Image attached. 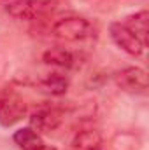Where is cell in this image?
I'll return each instance as SVG.
<instances>
[{
  "mask_svg": "<svg viewBox=\"0 0 149 150\" xmlns=\"http://www.w3.org/2000/svg\"><path fill=\"white\" fill-rule=\"evenodd\" d=\"M5 12L19 21H35L53 9L49 0H0Z\"/></svg>",
  "mask_w": 149,
  "mask_h": 150,
  "instance_id": "cell-1",
  "label": "cell"
},
{
  "mask_svg": "<svg viewBox=\"0 0 149 150\" xmlns=\"http://www.w3.org/2000/svg\"><path fill=\"white\" fill-rule=\"evenodd\" d=\"M53 35L63 40H84L91 35V25L84 18H63L53 25Z\"/></svg>",
  "mask_w": 149,
  "mask_h": 150,
  "instance_id": "cell-2",
  "label": "cell"
},
{
  "mask_svg": "<svg viewBox=\"0 0 149 150\" xmlns=\"http://www.w3.org/2000/svg\"><path fill=\"white\" fill-rule=\"evenodd\" d=\"M109 33L111 38L114 40V44L123 49L126 54L130 56H140L144 51V44L140 42V38L137 35H133L123 23H112L109 26Z\"/></svg>",
  "mask_w": 149,
  "mask_h": 150,
  "instance_id": "cell-3",
  "label": "cell"
},
{
  "mask_svg": "<svg viewBox=\"0 0 149 150\" xmlns=\"http://www.w3.org/2000/svg\"><path fill=\"white\" fill-rule=\"evenodd\" d=\"M116 82L126 93H132V94H146L148 93V74L142 68L130 67V68L121 70L116 75Z\"/></svg>",
  "mask_w": 149,
  "mask_h": 150,
  "instance_id": "cell-4",
  "label": "cell"
},
{
  "mask_svg": "<svg viewBox=\"0 0 149 150\" xmlns=\"http://www.w3.org/2000/svg\"><path fill=\"white\" fill-rule=\"evenodd\" d=\"M27 113V105L16 94L0 96V124L9 127L19 122Z\"/></svg>",
  "mask_w": 149,
  "mask_h": 150,
  "instance_id": "cell-5",
  "label": "cell"
},
{
  "mask_svg": "<svg viewBox=\"0 0 149 150\" xmlns=\"http://www.w3.org/2000/svg\"><path fill=\"white\" fill-rule=\"evenodd\" d=\"M30 124L32 129L42 131V133H51L62 124V112L56 108H39L30 115Z\"/></svg>",
  "mask_w": 149,
  "mask_h": 150,
  "instance_id": "cell-6",
  "label": "cell"
},
{
  "mask_svg": "<svg viewBox=\"0 0 149 150\" xmlns=\"http://www.w3.org/2000/svg\"><path fill=\"white\" fill-rule=\"evenodd\" d=\"M12 140L21 150H44L46 149L40 134L32 127H23V129L16 131Z\"/></svg>",
  "mask_w": 149,
  "mask_h": 150,
  "instance_id": "cell-7",
  "label": "cell"
},
{
  "mask_svg": "<svg viewBox=\"0 0 149 150\" xmlns=\"http://www.w3.org/2000/svg\"><path fill=\"white\" fill-rule=\"evenodd\" d=\"M72 150H104L102 136L97 131H81L77 133L72 142Z\"/></svg>",
  "mask_w": 149,
  "mask_h": 150,
  "instance_id": "cell-8",
  "label": "cell"
},
{
  "mask_svg": "<svg viewBox=\"0 0 149 150\" xmlns=\"http://www.w3.org/2000/svg\"><path fill=\"white\" fill-rule=\"evenodd\" d=\"M148 21H149V14L148 11H140L133 16H130L125 23V26L137 37L140 38V42L146 45V40H148Z\"/></svg>",
  "mask_w": 149,
  "mask_h": 150,
  "instance_id": "cell-9",
  "label": "cell"
},
{
  "mask_svg": "<svg viewBox=\"0 0 149 150\" xmlns=\"http://www.w3.org/2000/svg\"><path fill=\"white\" fill-rule=\"evenodd\" d=\"M42 59L46 65H53V67H60V68H70L74 65V56L62 47L46 51L42 54Z\"/></svg>",
  "mask_w": 149,
  "mask_h": 150,
  "instance_id": "cell-10",
  "label": "cell"
},
{
  "mask_svg": "<svg viewBox=\"0 0 149 150\" xmlns=\"http://www.w3.org/2000/svg\"><path fill=\"white\" fill-rule=\"evenodd\" d=\"M40 86L44 87V91H47V93H51L54 96H62V94L67 93L69 80L60 74H51L40 82Z\"/></svg>",
  "mask_w": 149,
  "mask_h": 150,
  "instance_id": "cell-11",
  "label": "cell"
}]
</instances>
